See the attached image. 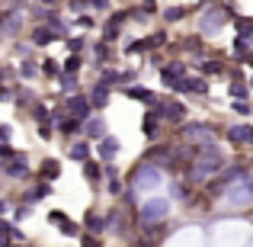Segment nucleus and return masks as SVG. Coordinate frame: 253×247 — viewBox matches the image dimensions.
I'll list each match as a JSON object with an SVG mask.
<instances>
[{
	"instance_id": "nucleus-31",
	"label": "nucleus",
	"mask_w": 253,
	"mask_h": 247,
	"mask_svg": "<svg viewBox=\"0 0 253 247\" xmlns=\"http://www.w3.org/2000/svg\"><path fill=\"white\" fill-rule=\"evenodd\" d=\"M186 10H189V6H170V10H167V19H170V23H176V19L186 16Z\"/></svg>"
},
{
	"instance_id": "nucleus-43",
	"label": "nucleus",
	"mask_w": 253,
	"mask_h": 247,
	"mask_svg": "<svg viewBox=\"0 0 253 247\" xmlns=\"http://www.w3.org/2000/svg\"><path fill=\"white\" fill-rule=\"evenodd\" d=\"M0 99H13V97H10V90H6V87H0Z\"/></svg>"
},
{
	"instance_id": "nucleus-37",
	"label": "nucleus",
	"mask_w": 253,
	"mask_h": 247,
	"mask_svg": "<svg viewBox=\"0 0 253 247\" xmlns=\"http://www.w3.org/2000/svg\"><path fill=\"white\" fill-rule=\"evenodd\" d=\"M48 222L61 225V222H68V215H64V212H51V215H48Z\"/></svg>"
},
{
	"instance_id": "nucleus-23",
	"label": "nucleus",
	"mask_w": 253,
	"mask_h": 247,
	"mask_svg": "<svg viewBox=\"0 0 253 247\" xmlns=\"http://www.w3.org/2000/svg\"><path fill=\"white\" fill-rule=\"evenodd\" d=\"M84 177L90 180V183H96V180L103 177V167H99V164H93V161H86V164H84Z\"/></svg>"
},
{
	"instance_id": "nucleus-12",
	"label": "nucleus",
	"mask_w": 253,
	"mask_h": 247,
	"mask_svg": "<svg viewBox=\"0 0 253 247\" xmlns=\"http://www.w3.org/2000/svg\"><path fill=\"white\" fill-rule=\"evenodd\" d=\"M45 26H48L51 32H55V36H68V23H64L61 16H58V13H45Z\"/></svg>"
},
{
	"instance_id": "nucleus-6",
	"label": "nucleus",
	"mask_w": 253,
	"mask_h": 247,
	"mask_svg": "<svg viewBox=\"0 0 253 247\" xmlns=\"http://www.w3.org/2000/svg\"><path fill=\"white\" fill-rule=\"evenodd\" d=\"M68 109H71V116H74L77 119V122H90V109H93V106H90V97H71L68 99Z\"/></svg>"
},
{
	"instance_id": "nucleus-42",
	"label": "nucleus",
	"mask_w": 253,
	"mask_h": 247,
	"mask_svg": "<svg viewBox=\"0 0 253 247\" xmlns=\"http://www.w3.org/2000/svg\"><path fill=\"white\" fill-rule=\"evenodd\" d=\"M84 244H86V247H99V241H96L93 235H84Z\"/></svg>"
},
{
	"instance_id": "nucleus-34",
	"label": "nucleus",
	"mask_w": 253,
	"mask_h": 247,
	"mask_svg": "<svg viewBox=\"0 0 253 247\" xmlns=\"http://www.w3.org/2000/svg\"><path fill=\"white\" fill-rule=\"evenodd\" d=\"M0 157H3V161H16V151H13L10 145H0Z\"/></svg>"
},
{
	"instance_id": "nucleus-5",
	"label": "nucleus",
	"mask_w": 253,
	"mask_h": 247,
	"mask_svg": "<svg viewBox=\"0 0 253 247\" xmlns=\"http://www.w3.org/2000/svg\"><path fill=\"white\" fill-rule=\"evenodd\" d=\"M154 112H157L161 119H167V122H176V125L186 119V106H183V103H176V99H167V103H161Z\"/></svg>"
},
{
	"instance_id": "nucleus-27",
	"label": "nucleus",
	"mask_w": 253,
	"mask_h": 247,
	"mask_svg": "<svg viewBox=\"0 0 253 247\" xmlns=\"http://www.w3.org/2000/svg\"><path fill=\"white\" fill-rule=\"evenodd\" d=\"M58 228H61V235H68V238H77V235H81V225H74L71 218H68V222H61Z\"/></svg>"
},
{
	"instance_id": "nucleus-41",
	"label": "nucleus",
	"mask_w": 253,
	"mask_h": 247,
	"mask_svg": "<svg viewBox=\"0 0 253 247\" xmlns=\"http://www.w3.org/2000/svg\"><path fill=\"white\" fill-rule=\"evenodd\" d=\"M90 6H93V10H109V3H106V0H93Z\"/></svg>"
},
{
	"instance_id": "nucleus-44",
	"label": "nucleus",
	"mask_w": 253,
	"mask_h": 247,
	"mask_svg": "<svg viewBox=\"0 0 253 247\" xmlns=\"http://www.w3.org/2000/svg\"><path fill=\"white\" fill-rule=\"evenodd\" d=\"M3 81H6V71H3V68H0V84H3Z\"/></svg>"
},
{
	"instance_id": "nucleus-30",
	"label": "nucleus",
	"mask_w": 253,
	"mask_h": 247,
	"mask_svg": "<svg viewBox=\"0 0 253 247\" xmlns=\"http://www.w3.org/2000/svg\"><path fill=\"white\" fill-rule=\"evenodd\" d=\"M58 81H61V87H64V93H71L77 87V74H61L58 77Z\"/></svg>"
},
{
	"instance_id": "nucleus-29",
	"label": "nucleus",
	"mask_w": 253,
	"mask_h": 247,
	"mask_svg": "<svg viewBox=\"0 0 253 247\" xmlns=\"http://www.w3.org/2000/svg\"><path fill=\"white\" fill-rule=\"evenodd\" d=\"M77 68H81V58L71 55L68 61H64V71H61V74H77Z\"/></svg>"
},
{
	"instance_id": "nucleus-8",
	"label": "nucleus",
	"mask_w": 253,
	"mask_h": 247,
	"mask_svg": "<svg viewBox=\"0 0 253 247\" xmlns=\"http://www.w3.org/2000/svg\"><path fill=\"white\" fill-rule=\"evenodd\" d=\"M228 142L231 145H253V129L250 125H231L228 129Z\"/></svg>"
},
{
	"instance_id": "nucleus-18",
	"label": "nucleus",
	"mask_w": 253,
	"mask_h": 247,
	"mask_svg": "<svg viewBox=\"0 0 253 247\" xmlns=\"http://www.w3.org/2000/svg\"><path fill=\"white\" fill-rule=\"evenodd\" d=\"M3 173H6V177H26V173H29V167H26L23 157H16V161H10V164L3 167Z\"/></svg>"
},
{
	"instance_id": "nucleus-28",
	"label": "nucleus",
	"mask_w": 253,
	"mask_h": 247,
	"mask_svg": "<svg viewBox=\"0 0 253 247\" xmlns=\"http://www.w3.org/2000/svg\"><path fill=\"white\" fill-rule=\"evenodd\" d=\"M231 97H234L237 103H244V99H247L250 93H247V87H244V84H231Z\"/></svg>"
},
{
	"instance_id": "nucleus-19",
	"label": "nucleus",
	"mask_w": 253,
	"mask_h": 247,
	"mask_svg": "<svg viewBox=\"0 0 253 247\" xmlns=\"http://www.w3.org/2000/svg\"><path fill=\"white\" fill-rule=\"evenodd\" d=\"M48 193H51V186H48V183H39L36 190H29V193L23 196V205H26V202H29V205H32V202H39V199L48 196Z\"/></svg>"
},
{
	"instance_id": "nucleus-9",
	"label": "nucleus",
	"mask_w": 253,
	"mask_h": 247,
	"mask_svg": "<svg viewBox=\"0 0 253 247\" xmlns=\"http://www.w3.org/2000/svg\"><path fill=\"white\" fill-rule=\"evenodd\" d=\"M176 93H196V97H202V93H209V81H202V77H186V81L176 87Z\"/></svg>"
},
{
	"instance_id": "nucleus-33",
	"label": "nucleus",
	"mask_w": 253,
	"mask_h": 247,
	"mask_svg": "<svg viewBox=\"0 0 253 247\" xmlns=\"http://www.w3.org/2000/svg\"><path fill=\"white\" fill-rule=\"evenodd\" d=\"M84 39H68V49H71V55H77V51H84Z\"/></svg>"
},
{
	"instance_id": "nucleus-13",
	"label": "nucleus",
	"mask_w": 253,
	"mask_h": 247,
	"mask_svg": "<svg viewBox=\"0 0 253 247\" xmlns=\"http://www.w3.org/2000/svg\"><path fill=\"white\" fill-rule=\"evenodd\" d=\"M68 154L74 157V161L86 164V161H90V145H86V142H74V145H71V148H68Z\"/></svg>"
},
{
	"instance_id": "nucleus-7",
	"label": "nucleus",
	"mask_w": 253,
	"mask_h": 247,
	"mask_svg": "<svg viewBox=\"0 0 253 247\" xmlns=\"http://www.w3.org/2000/svg\"><path fill=\"white\" fill-rule=\"evenodd\" d=\"M161 81L176 90V87L186 81V68H183V64H167V68H161Z\"/></svg>"
},
{
	"instance_id": "nucleus-25",
	"label": "nucleus",
	"mask_w": 253,
	"mask_h": 247,
	"mask_svg": "<svg viewBox=\"0 0 253 247\" xmlns=\"http://www.w3.org/2000/svg\"><path fill=\"white\" fill-rule=\"evenodd\" d=\"M199 71H202V74H221V61H215V58H209V61H202L199 64Z\"/></svg>"
},
{
	"instance_id": "nucleus-38",
	"label": "nucleus",
	"mask_w": 253,
	"mask_h": 247,
	"mask_svg": "<svg viewBox=\"0 0 253 247\" xmlns=\"http://www.w3.org/2000/svg\"><path fill=\"white\" fill-rule=\"evenodd\" d=\"M186 49L189 51H202V45H199V39H186Z\"/></svg>"
},
{
	"instance_id": "nucleus-20",
	"label": "nucleus",
	"mask_w": 253,
	"mask_h": 247,
	"mask_svg": "<svg viewBox=\"0 0 253 247\" xmlns=\"http://www.w3.org/2000/svg\"><path fill=\"white\" fill-rule=\"evenodd\" d=\"M58 173H61V161H45L42 164V180L48 183V180H58Z\"/></svg>"
},
{
	"instance_id": "nucleus-10",
	"label": "nucleus",
	"mask_w": 253,
	"mask_h": 247,
	"mask_svg": "<svg viewBox=\"0 0 253 247\" xmlns=\"http://www.w3.org/2000/svg\"><path fill=\"white\" fill-rule=\"evenodd\" d=\"M125 97H131V99H141V103H148V106H161V99L154 97V93L151 90H144V87H128V90H125Z\"/></svg>"
},
{
	"instance_id": "nucleus-14",
	"label": "nucleus",
	"mask_w": 253,
	"mask_h": 247,
	"mask_svg": "<svg viewBox=\"0 0 253 247\" xmlns=\"http://www.w3.org/2000/svg\"><path fill=\"white\" fill-rule=\"evenodd\" d=\"M48 42H55V32L48 26H36L32 29V45H48Z\"/></svg>"
},
{
	"instance_id": "nucleus-16",
	"label": "nucleus",
	"mask_w": 253,
	"mask_h": 247,
	"mask_svg": "<svg viewBox=\"0 0 253 247\" xmlns=\"http://www.w3.org/2000/svg\"><path fill=\"white\" fill-rule=\"evenodd\" d=\"M84 132L90 138H99V142H103V138H106V122H103V119H90V122L84 125Z\"/></svg>"
},
{
	"instance_id": "nucleus-11",
	"label": "nucleus",
	"mask_w": 253,
	"mask_h": 247,
	"mask_svg": "<svg viewBox=\"0 0 253 247\" xmlns=\"http://www.w3.org/2000/svg\"><path fill=\"white\" fill-rule=\"evenodd\" d=\"M96 151H99V157H103V161H112V157L119 154V138H112V135H106L103 142L96 145Z\"/></svg>"
},
{
	"instance_id": "nucleus-22",
	"label": "nucleus",
	"mask_w": 253,
	"mask_h": 247,
	"mask_svg": "<svg viewBox=\"0 0 253 247\" xmlns=\"http://www.w3.org/2000/svg\"><path fill=\"white\" fill-rule=\"evenodd\" d=\"M86 228H90V231H106V228H112V222H109V215H106V218L86 215Z\"/></svg>"
},
{
	"instance_id": "nucleus-1",
	"label": "nucleus",
	"mask_w": 253,
	"mask_h": 247,
	"mask_svg": "<svg viewBox=\"0 0 253 247\" xmlns=\"http://www.w3.org/2000/svg\"><path fill=\"white\" fill-rule=\"evenodd\" d=\"M224 167V157H221V151H205L202 157H196L192 161V167H189V177L192 180H205V177H211L215 170H221Z\"/></svg>"
},
{
	"instance_id": "nucleus-21",
	"label": "nucleus",
	"mask_w": 253,
	"mask_h": 247,
	"mask_svg": "<svg viewBox=\"0 0 253 247\" xmlns=\"http://www.w3.org/2000/svg\"><path fill=\"white\" fill-rule=\"evenodd\" d=\"M157 112H148V116H144V135L148 138H157V129H161V122H157Z\"/></svg>"
},
{
	"instance_id": "nucleus-35",
	"label": "nucleus",
	"mask_w": 253,
	"mask_h": 247,
	"mask_svg": "<svg viewBox=\"0 0 253 247\" xmlns=\"http://www.w3.org/2000/svg\"><path fill=\"white\" fill-rule=\"evenodd\" d=\"M19 74H23L26 81H29V77H36V64H32V61H26L23 68H19Z\"/></svg>"
},
{
	"instance_id": "nucleus-39",
	"label": "nucleus",
	"mask_w": 253,
	"mask_h": 247,
	"mask_svg": "<svg viewBox=\"0 0 253 247\" xmlns=\"http://www.w3.org/2000/svg\"><path fill=\"white\" fill-rule=\"evenodd\" d=\"M119 81H122V84H131V81H135V71H122V74H119Z\"/></svg>"
},
{
	"instance_id": "nucleus-4",
	"label": "nucleus",
	"mask_w": 253,
	"mask_h": 247,
	"mask_svg": "<svg viewBox=\"0 0 253 247\" xmlns=\"http://www.w3.org/2000/svg\"><path fill=\"white\" fill-rule=\"evenodd\" d=\"M224 13H228L224 6H211V10H205V16H202V32H205V36H215V32L224 26V19H228Z\"/></svg>"
},
{
	"instance_id": "nucleus-24",
	"label": "nucleus",
	"mask_w": 253,
	"mask_h": 247,
	"mask_svg": "<svg viewBox=\"0 0 253 247\" xmlns=\"http://www.w3.org/2000/svg\"><path fill=\"white\" fill-rule=\"evenodd\" d=\"M61 64H58V61H51V58H48V61H42V74L45 77H61Z\"/></svg>"
},
{
	"instance_id": "nucleus-15",
	"label": "nucleus",
	"mask_w": 253,
	"mask_h": 247,
	"mask_svg": "<svg viewBox=\"0 0 253 247\" xmlns=\"http://www.w3.org/2000/svg\"><path fill=\"white\" fill-rule=\"evenodd\" d=\"M106 103H109V87L96 84V87H93V93H90V106H96V109H99V106H106Z\"/></svg>"
},
{
	"instance_id": "nucleus-3",
	"label": "nucleus",
	"mask_w": 253,
	"mask_h": 247,
	"mask_svg": "<svg viewBox=\"0 0 253 247\" xmlns=\"http://www.w3.org/2000/svg\"><path fill=\"white\" fill-rule=\"evenodd\" d=\"M167 212H170L167 199H148V202L141 205V222L154 225V222H161V218H167Z\"/></svg>"
},
{
	"instance_id": "nucleus-2",
	"label": "nucleus",
	"mask_w": 253,
	"mask_h": 247,
	"mask_svg": "<svg viewBox=\"0 0 253 247\" xmlns=\"http://www.w3.org/2000/svg\"><path fill=\"white\" fill-rule=\"evenodd\" d=\"M161 186V170L157 167H138L135 173H131V180H128V190H135V193H144V190H157Z\"/></svg>"
},
{
	"instance_id": "nucleus-36",
	"label": "nucleus",
	"mask_w": 253,
	"mask_h": 247,
	"mask_svg": "<svg viewBox=\"0 0 253 247\" xmlns=\"http://www.w3.org/2000/svg\"><path fill=\"white\" fill-rule=\"evenodd\" d=\"M96 58H99V61H103V58H109V45H106V42L96 45Z\"/></svg>"
},
{
	"instance_id": "nucleus-40",
	"label": "nucleus",
	"mask_w": 253,
	"mask_h": 247,
	"mask_svg": "<svg viewBox=\"0 0 253 247\" xmlns=\"http://www.w3.org/2000/svg\"><path fill=\"white\" fill-rule=\"evenodd\" d=\"M39 135H42V138H51V125H48V122L39 125Z\"/></svg>"
},
{
	"instance_id": "nucleus-45",
	"label": "nucleus",
	"mask_w": 253,
	"mask_h": 247,
	"mask_svg": "<svg viewBox=\"0 0 253 247\" xmlns=\"http://www.w3.org/2000/svg\"><path fill=\"white\" fill-rule=\"evenodd\" d=\"M247 61H250V64H253V55H250V58H247Z\"/></svg>"
},
{
	"instance_id": "nucleus-17",
	"label": "nucleus",
	"mask_w": 253,
	"mask_h": 247,
	"mask_svg": "<svg viewBox=\"0 0 253 247\" xmlns=\"http://www.w3.org/2000/svg\"><path fill=\"white\" fill-rule=\"evenodd\" d=\"M58 129H61L64 135H81V132H84V122H77L74 116H68V119H61V122H58Z\"/></svg>"
},
{
	"instance_id": "nucleus-32",
	"label": "nucleus",
	"mask_w": 253,
	"mask_h": 247,
	"mask_svg": "<svg viewBox=\"0 0 253 247\" xmlns=\"http://www.w3.org/2000/svg\"><path fill=\"white\" fill-rule=\"evenodd\" d=\"M234 51H237V55H247V51H250V39L237 36V42H234Z\"/></svg>"
},
{
	"instance_id": "nucleus-26",
	"label": "nucleus",
	"mask_w": 253,
	"mask_h": 247,
	"mask_svg": "<svg viewBox=\"0 0 253 247\" xmlns=\"http://www.w3.org/2000/svg\"><path fill=\"white\" fill-rule=\"evenodd\" d=\"M99 84H103V87H112V84H119V74H116L112 68H103V71H99Z\"/></svg>"
}]
</instances>
